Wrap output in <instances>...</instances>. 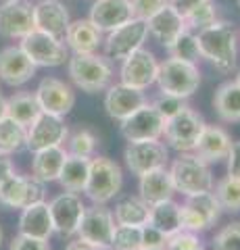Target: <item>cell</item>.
I'll use <instances>...</instances> for the list:
<instances>
[{"mask_svg":"<svg viewBox=\"0 0 240 250\" xmlns=\"http://www.w3.org/2000/svg\"><path fill=\"white\" fill-rule=\"evenodd\" d=\"M200 59L219 73H232L238 62V34L230 21H215L196 31Z\"/></svg>","mask_w":240,"mask_h":250,"instance_id":"cell-1","label":"cell"},{"mask_svg":"<svg viewBox=\"0 0 240 250\" xmlns=\"http://www.w3.org/2000/svg\"><path fill=\"white\" fill-rule=\"evenodd\" d=\"M169 175L177 194L182 196H196L213 190V173L209 163L198 159L195 152H177L169 165Z\"/></svg>","mask_w":240,"mask_h":250,"instance_id":"cell-2","label":"cell"},{"mask_svg":"<svg viewBox=\"0 0 240 250\" xmlns=\"http://www.w3.org/2000/svg\"><path fill=\"white\" fill-rule=\"evenodd\" d=\"M67 73L75 88H80L86 94L105 92L113 80L111 61L98 52L71 54L67 61Z\"/></svg>","mask_w":240,"mask_h":250,"instance_id":"cell-3","label":"cell"},{"mask_svg":"<svg viewBox=\"0 0 240 250\" xmlns=\"http://www.w3.org/2000/svg\"><path fill=\"white\" fill-rule=\"evenodd\" d=\"M121 188H123V171L119 163H115L109 156H92L84 194L94 205H107L121 192Z\"/></svg>","mask_w":240,"mask_h":250,"instance_id":"cell-4","label":"cell"},{"mask_svg":"<svg viewBox=\"0 0 240 250\" xmlns=\"http://www.w3.org/2000/svg\"><path fill=\"white\" fill-rule=\"evenodd\" d=\"M157 85L161 94L177 98H190L200 85V71L196 62H188L182 59L169 57L163 62H159Z\"/></svg>","mask_w":240,"mask_h":250,"instance_id":"cell-5","label":"cell"},{"mask_svg":"<svg viewBox=\"0 0 240 250\" xmlns=\"http://www.w3.org/2000/svg\"><path fill=\"white\" fill-rule=\"evenodd\" d=\"M146 38H149V25H146V21L131 17L130 21L123 23V25L105 34V40H103L105 57L109 61L121 62L123 59H128L130 54L144 48Z\"/></svg>","mask_w":240,"mask_h":250,"instance_id":"cell-6","label":"cell"},{"mask_svg":"<svg viewBox=\"0 0 240 250\" xmlns=\"http://www.w3.org/2000/svg\"><path fill=\"white\" fill-rule=\"evenodd\" d=\"M205 119L203 115L196 113L192 106L182 108L177 115L165 121V144L175 152H192L200 131L205 129Z\"/></svg>","mask_w":240,"mask_h":250,"instance_id":"cell-7","label":"cell"},{"mask_svg":"<svg viewBox=\"0 0 240 250\" xmlns=\"http://www.w3.org/2000/svg\"><path fill=\"white\" fill-rule=\"evenodd\" d=\"M46 198V184L34 175H9L0 186V205L6 208H27Z\"/></svg>","mask_w":240,"mask_h":250,"instance_id":"cell-8","label":"cell"},{"mask_svg":"<svg viewBox=\"0 0 240 250\" xmlns=\"http://www.w3.org/2000/svg\"><path fill=\"white\" fill-rule=\"evenodd\" d=\"M221 210L223 208L219 205V200L215 198L213 190L196 194V196H186L184 205H180L182 229L192 233L207 231L211 225L218 223Z\"/></svg>","mask_w":240,"mask_h":250,"instance_id":"cell-9","label":"cell"},{"mask_svg":"<svg viewBox=\"0 0 240 250\" xmlns=\"http://www.w3.org/2000/svg\"><path fill=\"white\" fill-rule=\"evenodd\" d=\"M21 48L27 54L36 67H61L69 61L67 44L44 31H29L25 38H21Z\"/></svg>","mask_w":240,"mask_h":250,"instance_id":"cell-10","label":"cell"},{"mask_svg":"<svg viewBox=\"0 0 240 250\" xmlns=\"http://www.w3.org/2000/svg\"><path fill=\"white\" fill-rule=\"evenodd\" d=\"M50 208V217H52V228L59 238H73L77 236L80 229L84 210V198L77 192H61L59 196H55L48 202Z\"/></svg>","mask_w":240,"mask_h":250,"instance_id":"cell-11","label":"cell"},{"mask_svg":"<svg viewBox=\"0 0 240 250\" xmlns=\"http://www.w3.org/2000/svg\"><path fill=\"white\" fill-rule=\"evenodd\" d=\"M121 136L128 142H144V140H161L165 131V117L161 115L153 103H146L131 113L119 125Z\"/></svg>","mask_w":240,"mask_h":250,"instance_id":"cell-12","label":"cell"},{"mask_svg":"<svg viewBox=\"0 0 240 250\" xmlns=\"http://www.w3.org/2000/svg\"><path fill=\"white\" fill-rule=\"evenodd\" d=\"M115 217L113 210H109L105 205H92L86 207L77 229V238L88 242V244L96 246V248H107L111 250V240H113V231H115Z\"/></svg>","mask_w":240,"mask_h":250,"instance_id":"cell-13","label":"cell"},{"mask_svg":"<svg viewBox=\"0 0 240 250\" xmlns=\"http://www.w3.org/2000/svg\"><path fill=\"white\" fill-rule=\"evenodd\" d=\"M157 75H159V61L146 48L136 50L134 54H130L128 59L121 61L119 82L130 85V88L146 92L151 85L157 83Z\"/></svg>","mask_w":240,"mask_h":250,"instance_id":"cell-14","label":"cell"},{"mask_svg":"<svg viewBox=\"0 0 240 250\" xmlns=\"http://www.w3.org/2000/svg\"><path fill=\"white\" fill-rule=\"evenodd\" d=\"M123 159L131 173L140 177L153 169L167 167L169 152L167 146L161 144V140H144V142H128Z\"/></svg>","mask_w":240,"mask_h":250,"instance_id":"cell-15","label":"cell"},{"mask_svg":"<svg viewBox=\"0 0 240 250\" xmlns=\"http://www.w3.org/2000/svg\"><path fill=\"white\" fill-rule=\"evenodd\" d=\"M69 136V127L63 117L40 113L27 125V150H42L50 146H63Z\"/></svg>","mask_w":240,"mask_h":250,"instance_id":"cell-16","label":"cell"},{"mask_svg":"<svg viewBox=\"0 0 240 250\" xmlns=\"http://www.w3.org/2000/svg\"><path fill=\"white\" fill-rule=\"evenodd\" d=\"M36 98L42 113L65 117L75 106V92L67 82L59 77H44L36 88Z\"/></svg>","mask_w":240,"mask_h":250,"instance_id":"cell-17","label":"cell"},{"mask_svg":"<svg viewBox=\"0 0 240 250\" xmlns=\"http://www.w3.org/2000/svg\"><path fill=\"white\" fill-rule=\"evenodd\" d=\"M34 31V4L27 0H4L0 4V36L21 40Z\"/></svg>","mask_w":240,"mask_h":250,"instance_id":"cell-18","label":"cell"},{"mask_svg":"<svg viewBox=\"0 0 240 250\" xmlns=\"http://www.w3.org/2000/svg\"><path fill=\"white\" fill-rule=\"evenodd\" d=\"M146 94L144 90H136L130 88L126 83H111L105 90V111L107 115L115 121H123L128 119L131 113H136L142 104H146Z\"/></svg>","mask_w":240,"mask_h":250,"instance_id":"cell-19","label":"cell"},{"mask_svg":"<svg viewBox=\"0 0 240 250\" xmlns=\"http://www.w3.org/2000/svg\"><path fill=\"white\" fill-rule=\"evenodd\" d=\"M36 69L21 46H6L0 50V80L11 88L25 85L36 75Z\"/></svg>","mask_w":240,"mask_h":250,"instance_id":"cell-20","label":"cell"},{"mask_svg":"<svg viewBox=\"0 0 240 250\" xmlns=\"http://www.w3.org/2000/svg\"><path fill=\"white\" fill-rule=\"evenodd\" d=\"M69 23L71 17H69L67 6L59 0H40L34 4V29L63 40Z\"/></svg>","mask_w":240,"mask_h":250,"instance_id":"cell-21","label":"cell"},{"mask_svg":"<svg viewBox=\"0 0 240 250\" xmlns=\"http://www.w3.org/2000/svg\"><path fill=\"white\" fill-rule=\"evenodd\" d=\"M105 34L90 19H75L69 23L63 42L73 54H92L103 46Z\"/></svg>","mask_w":240,"mask_h":250,"instance_id":"cell-22","label":"cell"},{"mask_svg":"<svg viewBox=\"0 0 240 250\" xmlns=\"http://www.w3.org/2000/svg\"><path fill=\"white\" fill-rule=\"evenodd\" d=\"M131 17H134V13H131L130 0H94L90 6V15H88V19L103 34L123 25Z\"/></svg>","mask_w":240,"mask_h":250,"instance_id":"cell-23","label":"cell"},{"mask_svg":"<svg viewBox=\"0 0 240 250\" xmlns=\"http://www.w3.org/2000/svg\"><path fill=\"white\" fill-rule=\"evenodd\" d=\"M230 146H232V138L226 129L219 127V125H205V129L200 131L192 152L211 165V163L226 161Z\"/></svg>","mask_w":240,"mask_h":250,"instance_id":"cell-24","label":"cell"},{"mask_svg":"<svg viewBox=\"0 0 240 250\" xmlns=\"http://www.w3.org/2000/svg\"><path fill=\"white\" fill-rule=\"evenodd\" d=\"M146 25H149V34L161 46H165V48H169V46L175 42V38L180 36L184 29H188L186 27V19L172 4H165L159 13H154L153 17L146 21Z\"/></svg>","mask_w":240,"mask_h":250,"instance_id":"cell-25","label":"cell"},{"mask_svg":"<svg viewBox=\"0 0 240 250\" xmlns=\"http://www.w3.org/2000/svg\"><path fill=\"white\" fill-rule=\"evenodd\" d=\"M175 194V188L172 182L167 167L153 169L149 173L140 175V184H138V196H140L146 205H159V202L172 200Z\"/></svg>","mask_w":240,"mask_h":250,"instance_id":"cell-26","label":"cell"},{"mask_svg":"<svg viewBox=\"0 0 240 250\" xmlns=\"http://www.w3.org/2000/svg\"><path fill=\"white\" fill-rule=\"evenodd\" d=\"M19 233L29 236V238H38V240H50V236L55 233V228H52L48 202L44 200V202H38V205H32L21 210Z\"/></svg>","mask_w":240,"mask_h":250,"instance_id":"cell-27","label":"cell"},{"mask_svg":"<svg viewBox=\"0 0 240 250\" xmlns=\"http://www.w3.org/2000/svg\"><path fill=\"white\" fill-rule=\"evenodd\" d=\"M67 156L69 154L65 150V146H50V148L36 150L32 156V175L44 184L57 182Z\"/></svg>","mask_w":240,"mask_h":250,"instance_id":"cell-28","label":"cell"},{"mask_svg":"<svg viewBox=\"0 0 240 250\" xmlns=\"http://www.w3.org/2000/svg\"><path fill=\"white\" fill-rule=\"evenodd\" d=\"M213 108L226 123H240V85L230 80L223 82L213 94Z\"/></svg>","mask_w":240,"mask_h":250,"instance_id":"cell-29","label":"cell"},{"mask_svg":"<svg viewBox=\"0 0 240 250\" xmlns=\"http://www.w3.org/2000/svg\"><path fill=\"white\" fill-rule=\"evenodd\" d=\"M90 161L92 159H88V156H71V154L65 159V165L57 179L65 192H77V194L84 192L90 173Z\"/></svg>","mask_w":240,"mask_h":250,"instance_id":"cell-30","label":"cell"},{"mask_svg":"<svg viewBox=\"0 0 240 250\" xmlns=\"http://www.w3.org/2000/svg\"><path fill=\"white\" fill-rule=\"evenodd\" d=\"M149 223L159 231H163L167 238H172L174 233L182 231V219H180V205L172 200L159 202V205L151 207Z\"/></svg>","mask_w":240,"mask_h":250,"instance_id":"cell-31","label":"cell"},{"mask_svg":"<svg viewBox=\"0 0 240 250\" xmlns=\"http://www.w3.org/2000/svg\"><path fill=\"white\" fill-rule=\"evenodd\" d=\"M149 215H151V207L140 198V196H126L115 205L113 217L117 225H142L149 223Z\"/></svg>","mask_w":240,"mask_h":250,"instance_id":"cell-32","label":"cell"},{"mask_svg":"<svg viewBox=\"0 0 240 250\" xmlns=\"http://www.w3.org/2000/svg\"><path fill=\"white\" fill-rule=\"evenodd\" d=\"M6 111H9L11 119L21 123L23 127H27L42 113V108L38 104V98L34 92H17L11 98H6Z\"/></svg>","mask_w":240,"mask_h":250,"instance_id":"cell-33","label":"cell"},{"mask_svg":"<svg viewBox=\"0 0 240 250\" xmlns=\"http://www.w3.org/2000/svg\"><path fill=\"white\" fill-rule=\"evenodd\" d=\"M27 148V127L11 119L9 115L0 121V150L6 154H17Z\"/></svg>","mask_w":240,"mask_h":250,"instance_id":"cell-34","label":"cell"},{"mask_svg":"<svg viewBox=\"0 0 240 250\" xmlns=\"http://www.w3.org/2000/svg\"><path fill=\"white\" fill-rule=\"evenodd\" d=\"M213 194L228 213H240V179L226 175L213 186Z\"/></svg>","mask_w":240,"mask_h":250,"instance_id":"cell-35","label":"cell"},{"mask_svg":"<svg viewBox=\"0 0 240 250\" xmlns=\"http://www.w3.org/2000/svg\"><path fill=\"white\" fill-rule=\"evenodd\" d=\"M63 146L67 154L71 156H88V159H92L98 146V138L90 129H75L73 134L67 136Z\"/></svg>","mask_w":240,"mask_h":250,"instance_id":"cell-36","label":"cell"},{"mask_svg":"<svg viewBox=\"0 0 240 250\" xmlns=\"http://www.w3.org/2000/svg\"><path fill=\"white\" fill-rule=\"evenodd\" d=\"M167 50H169V57H174V59H182V61H188V62H198L200 61L196 34L192 29H184Z\"/></svg>","mask_w":240,"mask_h":250,"instance_id":"cell-37","label":"cell"},{"mask_svg":"<svg viewBox=\"0 0 240 250\" xmlns=\"http://www.w3.org/2000/svg\"><path fill=\"white\" fill-rule=\"evenodd\" d=\"M142 228L138 225H115L111 250H140Z\"/></svg>","mask_w":240,"mask_h":250,"instance_id":"cell-38","label":"cell"},{"mask_svg":"<svg viewBox=\"0 0 240 250\" xmlns=\"http://www.w3.org/2000/svg\"><path fill=\"white\" fill-rule=\"evenodd\" d=\"M184 19H186V27L198 31L218 21V4L211 2V0H205L203 4H198L195 11H190L186 15Z\"/></svg>","mask_w":240,"mask_h":250,"instance_id":"cell-39","label":"cell"},{"mask_svg":"<svg viewBox=\"0 0 240 250\" xmlns=\"http://www.w3.org/2000/svg\"><path fill=\"white\" fill-rule=\"evenodd\" d=\"M213 250H240V221H232L221 228L211 240Z\"/></svg>","mask_w":240,"mask_h":250,"instance_id":"cell-40","label":"cell"},{"mask_svg":"<svg viewBox=\"0 0 240 250\" xmlns=\"http://www.w3.org/2000/svg\"><path fill=\"white\" fill-rule=\"evenodd\" d=\"M165 250H205L196 233L192 231H177L172 238H167Z\"/></svg>","mask_w":240,"mask_h":250,"instance_id":"cell-41","label":"cell"},{"mask_svg":"<svg viewBox=\"0 0 240 250\" xmlns=\"http://www.w3.org/2000/svg\"><path fill=\"white\" fill-rule=\"evenodd\" d=\"M153 104H154V108H157L161 115L165 117V121H167V119H172L174 115H177V113L182 111V108L188 106L184 98L169 96V94H161L159 98H154V100H153Z\"/></svg>","mask_w":240,"mask_h":250,"instance_id":"cell-42","label":"cell"},{"mask_svg":"<svg viewBox=\"0 0 240 250\" xmlns=\"http://www.w3.org/2000/svg\"><path fill=\"white\" fill-rule=\"evenodd\" d=\"M130 4L136 19L149 21L154 13H159L165 4H169V0H130Z\"/></svg>","mask_w":240,"mask_h":250,"instance_id":"cell-43","label":"cell"},{"mask_svg":"<svg viewBox=\"0 0 240 250\" xmlns=\"http://www.w3.org/2000/svg\"><path fill=\"white\" fill-rule=\"evenodd\" d=\"M167 244V236L163 231H159L157 228H153L151 223L142 225V242L140 248H149V250H165Z\"/></svg>","mask_w":240,"mask_h":250,"instance_id":"cell-44","label":"cell"},{"mask_svg":"<svg viewBox=\"0 0 240 250\" xmlns=\"http://www.w3.org/2000/svg\"><path fill=\"white\" fill-rule=\"evenodd\" d=\"M9 250H50L48 240H38V238H29L23 236V233H17L11 240Z\"/></svg>","mask_w":240,"mask_h":250,"instance_id":"cell-45","label":"cell"},{"mask_svg":"<svg viewBox=\"0 0 240 250\" xmlns=\"http://www.w3.org/2000/svg\"><path fill=\"white\" fill-rule=\"evenodd\" d=\"M226 165H228V175L240 179V140L232 142L230 152L226 156Z\"/></svg>","mask_w":240,"mask_h":250,"instance_id":"cell-46","label":"cell"},{"mask_svg":"<svg viewBox=\"0 0 240 250\" xmlns=\"http://www.w3.org/2000/svg\"><path fill=\"white\" fill-rule=\"evenodd\" d=\"M205 0H169V4L174 6V9L182 15V17H186L190 11H195L198 4H203Z\"/></svg>","mask_w":240,"mask_h":250,"instance_id":"cell-47","label":"cell"},{"mask_svg":"<svg viewBox=\"0 0 240 250\" xmlns=\"http://www.w3.org/2000/svg\"><path fill=\"white\" fill-rule=\"evenodd\" d=\"M13 171H15V165H13L11 154H6V152L0 150V186H2V182L13 173Z\"/></svg>","mask_w":240,"mask_h":250,"instance_id":"cell-48","label":"cell"},{"mask_svg":"<svg viewBox=\"0 0 240 250\" xmlns=\"http://www.w3.org/2000/svg\"><path fill=\"white\" fill-rule=\"evenodd\" d=\"M65 250H107V248H96V246H92L88 244V242H84V240H71L69 244L65 246Z\"/></svg>","mask_w":240,"mask_h":250,"instance_id":"cell-49","label":"cell"},{"mask_svg":"<svg viewBox=\"0 0 240 250\" xmlns=\"http://www.w3.org/2000/svg\"><path fill=\"white\" fill-rule=\"evenodd\" d=\"M6 115H9V111H6V98L0 94V121H2Z\"/></svg>","mask_w":240,"mask_h":250,"instance_id":"cell-50","label":"cell"},{"mask_svg":"<svg viewBox=\"0 0 240 250\" xmlns=\"http://www.w3.org/2000/svg\"><path fill=\"white\" fill-rule=\"evenodd\" d=\"M2 238H4V233H2V228H0V244H2Z\"/></svg>","mask_w":240,"mask_h":250,"instance_id":"cell-51","label":"cell"},{"mask_svg":"<svg viewBox=\"0 0 240 250\" xmlns=\"http://www.w3.org/2000/svg\"><path fill=\"white\" fill-rule=\"evenodd\" d=\"M234 82H236V83L240 85V71H238V75H236V80H234Z\"/></svg>","mask_w":240,"mask_h":250,"instance_id":"cell-52","label":"cell"},{"mask_svg":"<svg viewBox=\"0 0 240 250\" xmlns=\"http://www.w3.org/2000/svg\"><path fill=\"white\" fill-rule=\"evenodd\" d=\"M238 44H240V34H238Z\"/></svg>","mask_w":240,"mask_h":250,"instance_id":"cell-53","label":"cell"},{"mask_svg":"<svg viewBox=\"0 0 240 250\" xmlns=\"http://www.w3.org/2000/svg\"><path fill=\"white\" fill-rule=\"evenodd\" d=\"M140 250H149V248H140Z\"/></svg>","mask_w":240,"mask_h":250,"instance_id":"cell-54","label":"cell"},{"mask_svg":"<svg viewBox=\"0 0 240 250\" xmlns=\"http://www.w3.org/2000/svg\"><path fill=\"white\" fill-rule=\"evenodd\" d=\"M238 6H240V0H238Z\"/></svg>","mask_w":240,"mask_h":250,"instance_id":"cell-55","label":"cell"}]
</instances>
